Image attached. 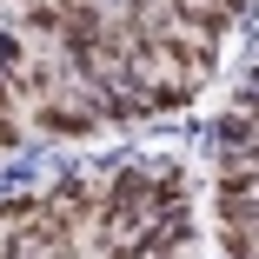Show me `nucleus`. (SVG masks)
I'll return each instance as SVG.
<instances>
[{
    "mask_svg": "<svg viewBox=\"0 0 259 259\" xmlns=\"http://www.w3.org/2000/svg\"><path fill=\"white\" fill-rule=\"evenodd\" d=\"M40 213H47V193H0V239L27 233Z\"/></svg>",
    "mask_w": 259,
    "mask_h": 259,
    "instance_id": "7ed1b4c3",
    "label": "nucleus"
},
{
    "mask_svg": "<svg viewBox=\"0 0 259 259\" xmlns=\"http://www.w3.org/2000/svg\"><path fill=\"white\" fill-rule=\"evenodd\" d=\"M93 100H100V120H107V126H140V120H153L146 93H133V87H107V93H93Z\"/></svg>",
    "mask_w": 259,
    "mask_h": 259,
    "instance_id": "f03ea898",
    "label": "nucleus"
},
{
    "mask_svg": "<svg viewBox=\"0 0 259 259\" xmlns=\"http://www.w3.org/2000/svg\"><path fill=\"white\" fill-rule=\"evenodd\" d=\"M7 7H14V14H27V7H47V0H7Z\"/></svg>",
    "mask_w": 259,
    "mask_h": 259,
    "instance_id": "39448f33",
    "label": "nucleus"
},
{
    "mask_svg": "<svg viewBox=\"0 0 259 259\" xmlns=\"http://www.w3.org/2000/svg\"><path fill=\"white\" fill-rule=\"evenodd\" d=\"M7 27H14V20H7V7H0V33H7Z\"/></svg>",
    "mask_w": 259,
    "mask_h": 259,
    "instance_id": "423d86ee",
    "label": "nucleus"
},
{
    "mask_svg": "<svg viewBox=\"0 0 259 259\" xmlns=\"http://www.w3.org/2000/svg\"><path fill=\"white\" fill-rule=\"evenodd\" d=\"M0 259H7V239H0Z\"/></svg>",
    "mask_w": 259,
    "mask_h": 259,
    "instance_id": "0eeeda50",
    "label": "nucleus"
},
{
    "mask_svg": "<svg viewBox=\"0 0 259 259\" xmlns=\"http://www.w3.org/2000/svg\"><path fill=\"white\" fill-rule=\"evenodd\" d=\"M199 100V80H166L160 93H146V107H153V120H166V113H186Z\"/></svg>",
    "mask_w": 259,
    "mask_h": 259,
    "instance_id": "20e7f679",
    "label": "nucleus"
},
{
    "mask_svg": "<svg viewBox=\"0 0 259 259\" xmlns=\"http://www.w3.org/2000/svg\"><path fill=\"white\" fill-rule=\"evenodd\" d=\"M100 126V100L87 87H67L60 100H47V107H33V140H93Z\"/></svg>",
    "mask_w": 259,
    "mask_h": 259,
    "instance_id": "f257e3e1",
    "label": "nucleus"
}]
</instances>
